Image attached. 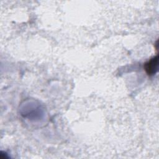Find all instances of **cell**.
<instances>
[{"label":"cell","mask_w":159,"mask_h":159,"mask_svg":"<svg viewBox=\"0 0 159 159\" xmlns=\"http://www.w3.org/2000/svg\"><path fill=\"white\" fill-rule=\"evenodd\" d=\"M158 55L153 57L144 65V69L147 74L149 76L155 75L158 71Z\"/></svg>","instance_id":"cell-1"}]
</instances>
